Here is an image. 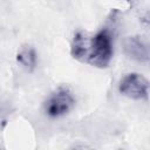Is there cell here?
<instances>
[{"label":"cell","mask_w":150,"mask_h":150,"mask_svg":"<svg viewBox=\"0 0 150 150\" xmlns=\"http://www.w3.org/2000/svg\"><path fill=\"white\" fill-rule=\"evenodd\" d=\"M76 104V97L73 90L66 86L55 88L43 101V112L50 118H59L68 115Z\"/></svg>","instance_id":"2"},{"label":"cell","mask_w":150,"mask_h":150,"mask_svg":"<svg viewBox=\"0 0 150 150\" xmlns=\"http://www.w3.org/2000/svg\"><path fill=\"white\" fill-rule=\"evenodd\" d=\"M122 1H124V2H131L132 0H122Z\"/></svg>","instance_id":"8"},{"label":"cell","mask_w":150,"mask_h":150,"mask_svg":"<svg viewBox=\"0 0 150 150\" xmlns=\"http://www.w3.org/2000/svg\"><path fill=\"white\" fill-rule=\"evenodd\" d=\"M122 96L134 101H146L150 95V81L139 73H128L118 82Z\"/></svg>","instance_id":"3"},{"label":"cell","mask_w":150,"mask_h":150,"mask_svg":"<svg viewBox=\"0 0 150 150\" xmlns=\"http://www.w3.org/2000/svg\"><path fill=\"white\" fill-rule=\"evenodd\" d=\"M114 57V34L110 28L102 27L96 33L89 34L84 63L95 68L109 67Z\"/></svg>","instance_id":"1"},{"label":"cell","mask_w":150,"mask_h":150,"mask_svg":"<svg viewBox=\"0 0 150 150\" xmlns=\"http://www.w3.org/2000/svg\"><path fill=\"white\" fill-rule=\"evenodd\" d=\"M139 23L144 28V30L150 34V12H145L139 16Z\"/></svg>","instance_id":"7"},{"label":"cell","mask_w":150,"mask_h":150,"mask_svg":"<svg viewBox=\"0 0 150 150\" xmlns=\"http://www.w3.org/2000/svg\"><path fill=\"white\" fill-rule=\"evenodd\" d=\"M122 50L131 61L142 64L150 63V43L139 35L125 36L122 41Z\"/></svg>","instance_id":"4"},{"label":"cell","mask_w":150,"mask_h":150,"mask_svg":"<svg viewBox=\"0 0 150 150\" xmlns=\"http://www.w3.org/2000/svg\"><path fill=\"white\" fill-rule=\"evenodd\" d=\"M89 34L84 30H77L74 33L70 41V55L74 60L84 63L86 53H87V43H88Z\"/></svg>","instance_id":"6"},{"label":"cell","mask_w":150,"mask_h":150,"mask_svg":"<svg viewBox=\"0 0 150 150\" xmlns=\"http://www.w3.org/2000/svg\"><path fill=\"white\" fill-rule=\"evenodd\" d=\"M15 59H16L18 64L28 73H33L35 70L38 66V61H39L36 49L32 45H28V43L22 45L18 49Z\"/></svg>","instance_id":"5"}]
</instances>
